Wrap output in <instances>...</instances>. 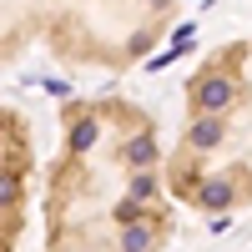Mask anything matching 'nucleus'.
Listing matches in <instances>:
<instances>
[{
    "instance_id": "20e7f679",
    "label": "nucleus",
    "mask_w": 252,
    "mask_h": 252,
    "mask_svg": "<svg viewBox=\"0 0 252 252\" xmlns=\"http://www.w3.org/2000/svg\"><path fill=\"white\" fill-rule=\"evenodd\" d=\"M31 126L20 111L0 106V247L26 237V192H31Z\"/></svg>"
},
{
    "instance_id": "f257e3e1",
    "label": "nucleus",
    "mask_w": 252,
    "mask_h": 252,
    "mask_svg": "<svg viewBox=\"0 0 252 252\" xmlns=\"http://www.w3.org/2000/svg\"><path fill=\"white\" fill-rule=\"evenodd\" d=\"M172 192L157 121L126 96H81L61 116L46 177L51 247H161Z\"/></svg>"
},
{
    "instance_id": "7ed1b4c3",
    "label": "nucleus",
    "mask_w": 252,
    "mask_h": 252,
    "mask_svg": "<svg viewBox=\"0 0 252 252\" xmlns=\"http://www.w3.org/2000/svg\"><path fill=\"white\" fill-rule=\"evenodd\" d=\"M177 0H0V66L31 40L61 61L121 71L161 40Z\"/></svg>"
},
{
    "instance_id": "f03ea898",
    "label": "nucleus",
    "mask_w": 252,
    "mask_h": 252,
    "mask_svg": "<svg viewBox=\"0 0 252 252\" xmlns=\"http://www.w3.org/2000/svg\"><path fill=\"white\" fill-rule=\"evenodd\" d=\"M166 192L207 217L252 207V40H227L192 71L187 131L166 152Z\"/></svg>"
}]
</instances>
